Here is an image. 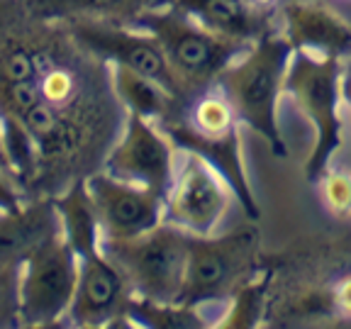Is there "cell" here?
I'll use <instances>...</instances> for the list:
<instances>
[{
    "instance_id": "6da1fadb",
    "label": "cell",
    "mask_w": 351,
    "mask_h": 329,
    "mask_svg": "<svg viewBox=\"0 0 351 329\" xmlns=\"http://www.w3.org/2000/svg\"><path fill=\"white\" fill-rule=\"evenodd\" d=\"M293 54L295 51L288 39L269 29L254 39L215 81L230 100L237 120L266 139L278 159L288 156L278 125V103L285 93V73Z\"/></svg>"
},
{
    "instance_id": "7a4b0ae2",
    "label": "cell",
    "mask_w": 351,
    "mask_h": 329,
    "mask_svg": "<svg viewBox=\"0 0 351 329\" xmlns=\"http://www.w3.org/2000/svg\"><path fill=\"white\" fill-rule=\"evenodd\" d=\"M134 27L147 29L156 37L171 71L188 98L213 88L219 73L249 47L210 32L176 5L144 12L137 17Z\"/></svg>"
},
{
    "instance_id": "3957f363",
    "label": "cell",
    "mask_w": 351,
    "mask_h": 329,
    "mask_svg": "<svg viewBox=\"0 0 351 329\" xmlns=\"http://www.w3.org/2000/svg\"><path fill=\"white\" fill-rule=\"evenodd\" d=\"M341 59L295 51L285 73V93L315 127V147L305 161V178L319 183L335 154L344 144L341 134Z\"/></svg>"
},
{
    "instance_id": "277c9868",
    "label": "cell",
    "mask_w": 351,
    "mask_h": 329,
    "mask_svg": "<svg viewBox=\"0 0 351 329\" xmlns=\"http://www.w3.org/2000/svg\"><path fill=\"white\" fill-rule=\"evenodd\" d=\"M256 227H239L227 234H188V258L178 302L208 305L225 302L241 283L256 273L258 261Z\"/></svg>"
},
{
    "instance_id": "5b68a950",
    "label": "cell",
    "mask_w": 351,
    "mask_h": 329,
    "mask_svg": "<svg viewBox=\"0 0 351 329\" xmlns=\"http://www.w3.org/2000/svg\"><path fill=\"white\" fill-rule=\"evenodd\" d=\"M100 249L120 266L132 295L156 302H178L188 258V232L159 222L122 241H100Z\"/></svg>"
},
{
    "instance_id": "8992f818",
    "label": "cell",
    "mask_w": 351,
    "mask_h": 329,
    "mask_svg": "<svg viewBox=\"0 0 351 329\" xmlns=\"http://www.w3.org/2000/svg\"><path fill=\"white\" fill-rule=\"evenodd\" d=\"M78 280V256L61 234L20 266V324L49 327L69 315Z\"/></svg>"
},
{
    "instance_id": "52a82bcc",
    "label": "cell",
    "mask_w": 351,
    "mask_h": 329,
    "mask_svg": "<svg viewBox=\"0 0 351 329\" xmlns=\"http://www.w3.org/2000/svg\"><path fill=\"white\" fill-rule=\"evenodd\" d=\"M181 151V149H178ZM173 181L164 195V222L188 234H213L232 205L230 183L213 164L193 151H181Z\"/></svg>"
},
{
    "instance_id": "ba28073f",
    "label": "cell",
    "mask_w": 351,
    "mask_h": 329,
    "mask_svg": "<svg viewBox=\"0 0 351 329\" xmlns=\"http://www.w3.org/2000/svg\"><path fill=\"white\" fill-rule=\"evenodd\" d=\"M71 32L86 49L108 59L110 64L130 66L134 71L161 83L181 103L188 100L183 86L171 71L164 49L159 47L152 32L142 27H132L125 22L95 20V17H76L71 25Z\"/></svg>"
},
{
    "instance_id": "9c48e42d",
    "label": "cell",
    "mask_w": 351,
    "mask_h": 329,
    "mask_svg": "<svg viewBox=\"0 0 351 329\" xmlns=\"http://www.w3.org/2000/svg\"><path fill=\"white\" fill-rule=\"evenodd\" d=\"M176 154L178 149L159 122L130 112L120 142L105 161V173L166 195L173 181Z\"/></svg>"
},
{
    "instance_id": "30bf717a",
    "label": "cell",
    "mask_w": 351,
    "mask_h": 329,
    "mask_svg": "<svg viewBox=\"0 0 351 329\" xmlns=\"http://www.w3.org/2000/svg\"><path fill=\"white\" fill-rule=\"evenodd\" d=\"M98 215L103 241H122L164 222V195L152 188L122 181L110 173H93L86 181Z\"/></svg>"
},
{
    "instance_id": "8fae6325",
    "label": "cell",
    "mask_w": 351,
    "mask_h": 329,
    "mask_svg": "<svg viewBox=\"0 0 351 329\" xmlns=\"http://www.w3.org/2000/svg\"><path fill=\"white\" fill-rule=\"evenodd\" d=\"M132 288L112 258L98 249L78 256V280L66 319L73 327H110L127 319Z\"/></svg>"
},
{
    "instance_id": "7c38bea8",
    "label": "cell",
    "mask_w": 351,
    "mask_h": 329,
    "mask_svg": "<svg viewBox=\"0 0 351 329\" xmlns=\"http://www.w3.org/2000/svg\"><path fill=\"white\" fill-rule=\"evenodd\" d=\"M159 127L169 134L176 149L193 151V154H197V156H203L208 164H213L219 173L225 175L232 193H234V197H237V203L241 205V210H244V215H247L249 219L256 222V219L261 217V210H258V203H256V197H254V191L247 178L239 127L230 130L227 134H219V137L200 134V132H195L193 127H188L186 120H176V122L166 120V122H159Z\"/></svg>"
},
{
    "instance_id": "4fadbf2b",
    "label": "cell",
    "mask_w": 351,
    "mask_h": 329,
    "mask_svg": "<svg viewBox=\"0 0 351 329\" xmlns=\"http://www.w3.org/2000/svg\"><path fill=\"white\" fill-rule=\"evenodd\" d=\"M283 37L293 51L315 56H351V25L322 0H291L283 5Z\"/></svg>"
},
{
    "instance_id": "5bb4252c",
    "label": "cell",
    "mask_w": 351,
    "mask_h": 329,
    "mask_svg": "<svg viewBox=\"0 0 351 329\" xmlns=\"http://www.w3.org/2000/svg\"><path fill=\"white\" fill-rule=\"evenodd\" d=\"M61 234L54 200L20 203L15 210H0V266L20 269L42 244Z\"/></svg>"
},
{
    "instance_id": "9a60e30c",
    "label": "cell",
    "mask_w": 351,
    "mask_h": 329,
    "mask_svg": "<svg viewBox=\"0 0 351 329\" xmlns=\"http://www.w3.org/2000/svg\"><path fill=\"white\" fill-rule=\"evenodd\" d=\"M171 5L200 22L210 32L234 42L252 44L269 32V17L261 15L252 0H171Z\"/></svg>"
},
{
    "instance_id": "2e32d148",
    "label": "cell",
    "mask_w": 351,
    "mask_h": 329,
    "mask_svg": "<svg viewBox=\"0 0 351 329\" xmlns=\"http://www.w3.org/2000/svg\"><path fill=\"white\" fill-rule=\"evenodd\" d=\"M110 78H112L115 95L130 112L154 122L176 120V103H181V100L171 95L154 78L122 64H110Z\"/></svg>"
},
{
    "instance_id": "e0dca14e",
    "label": "cell",
    "mask_w": 351,
    "mask_h": 329,
    "mask_svg": "<svg viewBox=\"0 0 351 329\" xmlns=\"http://www.w3.org/2000/svg\"><path fill=\"white\" fill-rule=\"evenodd\" d=\"M54 208L59 212L61 236L69 241V247L76 252V256H86L100 249L103 232L98 225V215L90 203L86 181L73 183L59 200H54Z\"/></svg>"
},
{
    "instance_id": "ac0fdd59",
    "label": "cell",
    "mask_w": 351,
    "mask_h": 329,
    "mask_svg": "<svg viewBox=\"0 0 351 329\" xmlns=\"http://www.w3.org/2000/svg\"><path fill=\"white\" fill-rule=\"evenodd\" d=\"M39 10L51 15L95 17L134 25L139 15L171 5V0H34Z\"/></svg>"
},
{
    "instance_id": "d6986e66",
    "label": "cell",
    "mask_w": 351,
    "mask_h": 329,
    "mask_svg": "<svg viewBox=\"0 0 351 329\" xmlns=\"http://www.w3.org/2000/svg\"><path fill=\"white\" fill-rule=\"evenodd\" d=\"M127 319L130 324L159 329H200L208 327V322L200 315V307L183 305V302H156L132 295L127 305Z\"/></svg>"
},
{
    "instance_id": "ffe728a7",
    "label": "cell",
    "mask_w": 351,
    "mask_h": 329,
    "mask_svg": "<svg viewBox=\"0 0 351 329\" xmlns=\"http://www.w3.org/2000/svg\"><path fill=\"white\" fill-rule=\"evenodd\" d=\"M266 291H269V273H261V278L252 276L247 283H241L230 297V310L225 317L215 322V327L222 329H252L261 324L263 310H266Z\"/></svg>"
},
{
    "instance_id": "44dd1931",
    "label": "cell",
    "mask_w": 351,
    "mask_h": 329,
    "mask_svg": "<svg viewBox=\"0 0 351 329\" xmlns=\"http://www.w3.org/2000/svg\"><path fill=\"white\" fill-rule=\"evenodd\" d=\"M0 147L12 175L25 173L34 166V137L20 115L0 110Z\"/></svg>"
},
{
    "instance_id": "7402d4cb",
    "label": "cell",
    "mask_w": 351,
    "mask_h": 329,
    "mask_svg": "<svg viewBox=\"0 0 351 329\" xmlns=\"http://www.w3.org/2000/svg\"><path fill=\"white\" fill-rule=\"evenodd\" d=\"M186 122L188 127H193L200 134H208V137H219V134H227L230 130L239 127L230 100L225 98L222 90H215V86L200 93V98L193 103L191 120Z\"/></svg>"
},
{
    "instance_id": "603a6c76",
    "label": "cell",
    "mask_w": 351,
    "mask_h": 329,
    "mask_svg": "<svg viewBox=\"0 0 351 329\" xmlns=\"http://www.w3.org/2000/svg\"><path fill=\"white\" fill-rule=\"evenodd\" d=\"M322 197L327 210L337 217H351V175L344 171H324L322 173Z\"/></svg>"
},
{
    "instance_id": "cb8c5ba5",
    "label": "cell",
    "mask_w": 351,
    "mask_h": 329,
    "mask_svg": "<svg viewBox=\"0 0 351 329\" xmlns=\"http://www.w3.org/2000/svg\"><path fill=\"white\" fill-rule=\"evenodd\" d=\"M20 324V269L0 266V327Z\"/></svg>"
},
{
    "instance_id": "d4e9b609",
    "label": "cell",
    "mask_w": 351,
    "mask_h": 329,
    "mask_svg": "<svg viewBox=\"0 0 351 329\" xmlns=\"http://www.w3.org/2000/svg\"><path fill=\"white\" fill-rule=\"evenodd\" d=\"M3 73L10 83H22V81H32L37 76V66H34V59L27 54V51H12V54L5 56V64H3Z\"/></svg>"
},
{
    "instance_id": "484cf974",
    "label": "cell",
    "mask_w": 351,
    "mask_h": 329,
    "mask_svg": "<svg viewBox=\"0 0 351 329\" xmlns=\"http://www.w3.org/2000/svg\"><path fill=\"white\" fill-rule=\"evenodd\" d=\"M39 90H42V98L51 100V103H59V100H66L71 95L73 81L66 71H51L49 76H44Z\"/></svg>"
},
{
    "instance_id": "4316f807",
    "label": "cell",
    "mask_w": 351,
    "mask_h": 329,
    "mask_svg": "<svg viewBox=\"0 0 351 329\" xmlns=\"http://www.w3.org/2000/svg\"><path fill=\"white\" fill-rule=\"evenodd\" d=\"M22 203L20 191H17L12 173L0 166V210H15Z\"/></svg>"
},
{
    "instance_id": "83f0119b",
    "label": "cell",
    "mask_w": 351,
    "mask_h": 329,
    "mask_svg": "<svg viewBox=\"0 0 351 329\" xmlns=\"http://www.w3.org/2000/svg\"><path fill=\"white\" fill-rule=\"evenodd\" d=\"M337 305H339L341 313L351 315V276L337 285Z\"/></svg>"
},
{
    "instance_id": "f1b7e54d",
    "label": "cell",
    "mask_w": 351,
    "mask_h": 329,
    "mask_svg": "<svg viewBox=\"0 0 351 329\" xmlns=\"http://www.w3.org/2000/svg\"><path fill=\"white\" fill-rule=\"evenodd\" d=\"M341 98L351 108V56H346V66H341Z\"/></svg>"
},
{
    "instance_id": "f546056e",
    "label": "cell",
    "mask_w": 351,
    "mask_h": 329,
    "mask_svg": "<svg viewBox=\"0 0 351 329\" xmlns=\"http://www.w3.org/2000/svg\"><path fill=\"white\" fill-rule=\"evenodd\" d=\"M252 3H254L256 8H266V5H274L276 0H252Z\"/></svg>"
},
{
    "instance_id": "4dcf8cb0",
    "label": "cell",
    "mask_w": 351,
    "mask_h": 329,
    "mask_svg": "<svg viewBox=\"0 0 351 329\" xmlns=\"http://www.w3.org/2000/svg\"><path fill=\"white\" fill-rule=\"evenodd\" d=\"M0 166H3L5 171H10V169H8V164H5V156H3V147H0ZM10 173H12V171H10Z\"/></svg>"
}]
</instances>
